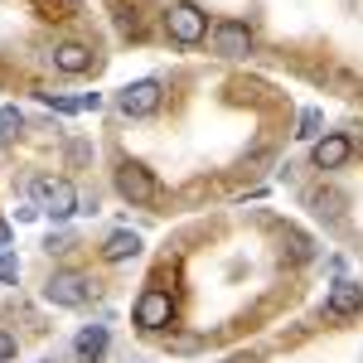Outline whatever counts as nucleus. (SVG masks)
Returning <instances> with one entry per match:
<instances>
[{
	"mask_svg": "<svg viewBox=\"0 0 363 363\" xmlns=\"http://www.w3.org/2000/svg\"><path fill=\"white\" fill-rule=\"evenodd\" d=\"M169 320H174V301H169L165 291H145L136 301V325L140 330H165Z\"/></svg>",
	"mask_w": 363,
	"mask_h": 363,
	"instance_id": "423d86ee",
	"label": "nucleus"
},
{
	"mask_svg": "<svg viewBox=\"0 0 363 363\" xmlns=\"http://www.w3.org/2000/svg\"><path fill=\"white\" fill-rule=\"evenodd\" d=\"M92 277H83V272H54L49 277V286H44V301L49 306H63V310H78L92 301Z\"/></svg>",
	"mask_w": 363,
	"mask_h": 363,
	"instance_id": "f257e3e1",
	"label": "nucleus"
},
{
	"mask_svg": "<svg viewBox=\"0 0 363 363\" xmlns=\"http://www.w3.org/2000/svg\"><path fill=\"white\" fill-rule=\"evenodd\" d=\"M73 354H78V363H102V354H107V325H87V330H78Z\"/></svg>",
	"mask_w": 363,
	"mask_h": 363,
	"instance_id": "9d476101",
	"label": "nucleus"
},
{
	"mask_svg": "<svg viewBox=\"0 0 363 363\" xmlns=\"http://www.w3.org/2000/svg\"><path fill=\"white\" fill-rule=\"evenodd\" d=\"M160 107V83L155 78H140V83L121 87V112L126 116H150Z\"/></svg>",
	"mask_w": 363,
	"mask_h": 363,
	"instance_id": "0eeeda50",
	"label": "nucleus"
},
{
	"mask_svg": "<svg viewBox=\"0 0 363 363\" xmlns=\"http://www.w3.org/2000/svg\"><path fill=\"white\" fill-rule=\"evenodd\" d=\"M20 277V262H15V252H0V281H15Z\"/></svg>",
	"mask_w": 363,
	"mask_h": 363,
	"instance_id": "dca6fc26",
	"label": "nucleus"
},
{
	"mask_svg": "<svg viewBox=\"0 0 363 363\" xmlns=\"http://www.w3.org/2000/svg\"><path fill=\"white\" fill-rule=\"evenodd\" d=\"M310 208H315L320 218H339V213H344V194H335V189H315V194H310Z\"/></svg>",
	"mask_w": 363,
	"mask_h": 363,
	"instance_id": "ddd939ff",
	"label": "nucleus"
},
{
	"mask_svg": "<svg viewBox=\"0 0 363 363\" xmlns=\"http://www.w3.org/2000/svg\"><path fill=\"white\" fill-rule=\"evenodd\" d=\"M359 310H363V286L359 281H335L330 296H325V315L349 320V315H359Z\"/></svg>",
	"mask_w": 363,
	"mask_h": 363,
	"instance_id": "6e6552de",
	"label": "nucleus"
},
{
	"mask_svg": "<svg viewBox=\"0 0 363 363\" xmlns=\"http://www.w3.org/2000/svg\"><path fill=\"white\" fill-rule=\"evenodd\" d=\"M320 126H325L320 107H306V112H301V131H296V136H301V140H320Z\"/></svg>",
	"mask_w": 363,
	"mask_h": 363,
	"instance_id": "2eb2a0df",
	"label": "nucleus"
},
{
	"mask_svg": "<svg viewBox=\"0 0 363 363\" xmlns=\"http://www.w3.org/2000/svg\"><path fill=\"white\" fill-rule=\"evenodd\" d=\"M34 199H39V208L49 213V218H73L78 213V189L68 184V179H39L34 184Z\"/></svg>",
	"mask_w": 363,
	"mask_h": 363,
	"instance_id": "f03ea898",
	"label": "nucleus"
},
{
	"mask_svg": "<svg viewBox=\"0 0 363 363\" xmlns=\"http://www.w3.org/2000/svg\"><path fill=\"white\" fill-rule=\"evenodd\" d=\"M349 155H354V140L339 136V131H335V136H320V140H315V165H320V169H339Z\"/></svg>",
	"mask_w": 363,
	"mask_h": 363,
	"instance_id": "1a4fd4ad",
	"label": "nucleus"
},
{
	"mask_svg": "<svg viewBox=\"0 0 363 363\" xmlns=\"http://www.w3.org/2000/svg\"><path fill=\"white\" fill-rule=\"evenodd\" d=\"M116 194L131 199V203H150V199L160 194V184H155V174L145 165H136V160H126V165L116 169Z\"/></svg>",
	"mask_w": 363,
	"mask_h": 363,
	"instance_id": "20e7f679",
	"label": "nucleus"
},
{
	"mask_svg": "<svg viewBox=\"0 0 363 363\" xmlns=\"http://www.w3.org/2000/svg\"><path fill=\"white\" fill-rule=\"evenodd\" d=\"M165 29H169V39H174V44H199V39L208 34V15H203L199 5L184 0V5H174V10L165 15Z\"/></svg>",
	"mask_w": 363,
	"mask_h": 363,
	"instance_id": "7ed1b4c3",
	"label": "nucleus"
},
{
	"mask_svg": "<svg viewBox=\"0 0 363 363\" xmlns=\"http://www.w3.org/2000/svg\"><path fill=\"white\" fill-rule=\"evenodd\" d=\"M136 252H140V238L131 228H116L112 238L102 242V257H107V262H126V257H136Z\"/></svg>",
	"mask_w": 363,
	"mask_h": 363,
	"instance_id": "f8f14e48",
	"label": "nucleus"
},
{
	"mask_svg": "<svg viewBox=\"0 0 363 363\" xmlns=\"http://www.w3.org/2000/svg\"><path fill=\"white\" fill-rule=\"evenodd\" d=\"M10 359H15V335L0 330V363H10Z\"/></svg>",
	"mask_w": 363,
	"mask_h": 363,
	"instance_id": "f3484780",
	"label": "nucleus"
},
{
	"mask_svg": "<svg viewBox=\"0 0 363 363\" xmlns=\"http://www.w3.org/2000/svg\"><path fill=\"white\" fill-rule=\"evenodd\" d=\"M228 363H252V359H228Z\"/></svg>",
	"mask_w": 363,
	"mask_h": 363,
	"instance_id": "6ab92c4d",
	"label": "nucleus"
},
{
	"mask_svg": "<svg viewBox=\"0 0 363 363\" xmlns=\"http://www.w3.org/2000/svg\"><path fill=\"white\" fill-rule=\"evenodd\" d=\"M213 54L218 58H247L252 54V29L242 20H218L213 25Z\"/></svg>",
	"mask_w": 363,
	"mask_h": 363,
	"instance_id": "39448f33",
	"label": "nucleus"
},
{
	"mask_svg": "<svg viewBox=\"0 0 363 363\" xmlns=\"http://www.w3.org/2000/svg\"><path fill=\"white\" fill-rule=\"evenodd\" d=\"M54 68H63V73H87L92 68V49H83V44H58Z\"/></svg>",
	"mask_w": 363,
	"mask_h": 363,
	"instance_id": "9b49d317",
	"label": "nucleus"
},
{
	"mask_svg": "<svg viewBox=\"0 0 363 363\" xmlns=\"http://www.w3.org/2000/svg\"><path fill=\"white\" fill-rule=\"evenodd\" d=\"M20 131H25V116L15 112V107H0V145H10Z\"/></svg>",
	"mask_w": 363,
	"mask_h": 363,
	"instance_id": "4468645a",
	"label": "nucleus"
},
{
	"mask_svg": "<svg viewBox=\"0 0 363 363\" xmlns=\"http://www.w3.org/2000/svg\"><path fill=\"white\" fill-rule=\"evenodd\" d=\"M10 247V223H0V252Z\"/></svg>",
	"mask_w": 363,
	"mask_h": 363,
	"instance_id": "a211bd4d",
	"label": "nucleus"
}]
</instances>
